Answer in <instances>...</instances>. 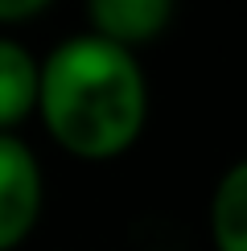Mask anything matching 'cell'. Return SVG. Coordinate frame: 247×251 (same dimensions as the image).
I'll list each match as a JSON object with an SVG mask.
<instances>
[{"instance_id": "obj_1", "label": "cell", "mask_w": 247, "mask_h": 251, "mask_svg": "<svg viewBox=\"0 0 247 251\" xmlns=\"http://www.w3.org/2000/svg\"><path fill=\"white\" fill-rule=\"evenodd\" d=\"M37 116L62 152L78 161H116L140 140L148 120L140 58L95 33L58 41L41 58Z\"/></svg>"}, {"instance_id": "obj_2", "label": "cell", "mask_w": 247, "mask_h": 251, "mask_svg": "<svg viewBox=\"0 0 247 251\" xmlns=\"http://www.w3.org/2000/svg\"><path fill=\"white\" fill-rule=\"evenodd\" d=\"M41 202L46 177L33 149L17 132H0V251H17L33 235Z\"/></svg>"}, {"instance_id": "obj_3", "label": "cell", "mask_w": 247, "mask_h": 251, "mask_svg": "<svg viewBox=\"0 0 247 251\" xmlns=\"http://www.w3.org/2000/svg\"><path fill=\"white\" fill-rule=\"evenodd\" d=\"M173 13H177V0H87L91 33L132 54L157 41L169 29Z\"/></svg>"}, {"instance_id": "obj_4", "label": "cell", "mask_w": 247, "mask_h": 251, "mask_svg": "<svg viewBox=\"0 0 247 251\" xmlns=\"http://www.w3.org/2000/svg\"><path fill=\"white\" fill-rule=\"evenodd\" d=\"M37 82L41 58H33V50L17 37L0 33V132H13L37 116Z\"/></svg>"}, {"instance_id": "obj_5", "label": "cell", "mask_w": 247, "mask_h": 251, "mask_svg": "<svg viewBox=\"0 0 247 251\" xmlns=\"http://www.w3.org/2000/svg\"><path fill=\"white\" fill-rule=\"evenodd\" d=\"M210 243L214 251H247V156L219 177L210 194Z\"/></svg>"}, {"instance_id": "obj_6", "label": "cell", "mask_w": 247, "mask_h": 251, "mask_svg": "<svg viewBox=\"0 0 247 251\" xmlns=\"http://www.w3.org/2000/svg\"><path fill=\"white\" fill-rule=\"evenodd\" d=\"M49 4H54V0H0V25L29 21V17H37V13H46Z\"/></svg>"}]
</instances>
